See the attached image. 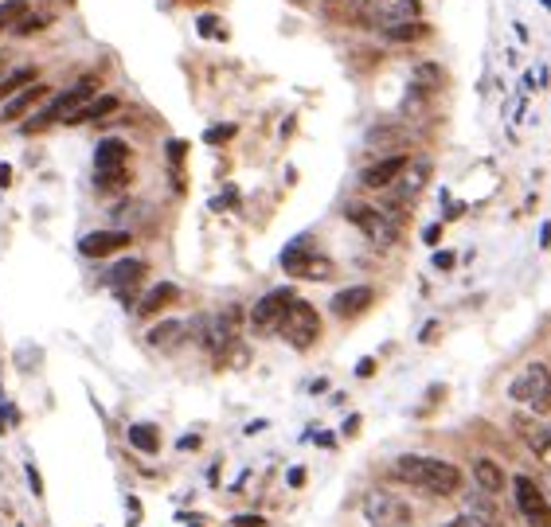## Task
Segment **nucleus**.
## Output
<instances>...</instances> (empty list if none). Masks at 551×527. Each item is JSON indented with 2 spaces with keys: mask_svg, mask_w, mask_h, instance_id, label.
I'll return each mask as SVG.
<instances>
[{
  "mask_svg": "<svg viewBox=\"0 0 551 527\" xmlns=\"http://www.w3.org/2000/svg\"><path fill=\"white\" fill-rule=\"evenodd\" d=\"M0 67H5V55H0Z\"/></svg>",
  "mask_w": 551,
  "mask_h": 527,
  "instance_id": "nucleus-43",
  "label": "nucleus"
},
{
  "mask_svg": "<svg viewBox=\"0 0 551 527\" xmlns=\"http://www.w3.org/2000/svg\"><path fill=\"white\" fill-rule=\"evenodd\" d=\"M176 293H180V289H176L173 282H161V285H153L149 293L137 301V316H156L161 309H168V305H173V301H176Z\"/></svg>",
  "mask_w": 551,
  "mask_h": 527,
  "instance_id": "nucleus-20",
  "label": "nucleus"
},
{
  "mask_svg": "<svg viewBox=\"0 0 551 527\" xmlns=\"http://www.w3.org/2000/svg\"><path fill=\"white\" fill-rule=\"evenodd\" d=\"M278 333H282V340L290 348H297V352H309L313 344H317V336H321V316H317V309L309 305V301H294L290 305V313L282 316V324H278Z\"/></svg>",
  "mask_w": 551,
  "mask_h": 527,
  "instance_id": "nucleus-4",
  "label": "nucleus"
},
{
  "mask_svg": "<svg viewBox=\"0 0 551 527\" xmlns=\"http://www.w3.org/2000/svg\"><path fill=\"white\" fill-rule=\"evenodd\" d=\"M114 168H129V144L117 137H106L95 149V173H114Z\"/></svg>",
  "mask_w": 551,
  "mask_h": 527,
  "instance_id": "nucleus-17",
  "label": "nucleus"
},
{
  "mask_svg": "<svg viewBox=\"0 0 551 527\" xmlns=\"http://www.w3.org/2000/svg\"><path fill=\"white\" fill-rule=\"evenodd\" d=\"M141 278H145V262H141V258H125V262H117V266L110 270L106 282L114 285L117 297L129 301V297H134V285H137Z\"/></svg>",
  "mask_w": 551,
  "mask_h": 527,
  "instance_id": "nucleus-14",
  "label": "nucleus"
},
{
  "mask_svg": "<svg viewBox=\"0 0 551 527\" xmlns=\"http://www.w3.org/2000/svg\"><path fill=\"white\" fill-rule=\"evenodd\" d=\"M168 156H173V161H180V156H184V141H173V144H168Z\"/></svg>",
  "mask_w": 551,
  "mask_h": 527,
  "instance_id": "nucleus-37",
  "label": "nucleus"
},
{
  "mask_svg": "<svg viewBox=\"0 0 551 527\" xmlns=\"http://www.w3.org/2000/svg\"><path fill=\"white\" fill-rule=\"evenodd\" d=\"M372 301H376L372 285H348V289H340V293H333L329 305L336 316H360L364 309H372Z\"/></svg>",
  "mask_w": 551,
  "mask_h": 527,
  "instance_id": "nucleus-13",
  "label": "nucleus"
},
{
  "mask_svg": "<svg viewBox=\"0 0 551 527\" xmlns=\"http://www.w3.org/2000/svg\"><path fill=\"white\" fill-rule=\"evenodd\" d=\"M231 137H235V125H212V129L204 134L207 144H219V141H231Z\"/></svg>",
  "mask_w": 551,
  "mask_h": 527,
  "instance_id": "nucleus-32",
  "label": "nucleus"
},
{
  "mask_svg": "<svg viewBox=\"0 0 551 527\" xmlns=\"http://www.w3.org/2000/svg\"><path fill=\"white\" fill-rule=\"evenodd\" d=\"M129 246V231H95L78 239V254L83 258H110L117 250Z\"/></svg>",
  "mask_w": 551,
  "mask_h": 527,
  "instance_id": "nucleus-11",
  "label": "nucleus"
},
{
  "mask_svg": "<svg viewBox=\"0 0 551 527\" xmlns=\"http://www.w3.org/2000/svg\"><path fill=\"white\" fill-rule=\"evenodd\" d=\"M129 180V168H114V173H95V188L98 192H122Z\"/></svg>",
  "mask_w": 551,
  "mask_h": 527,
  "instance_id": "nucleus-28",
  "label": "nucleus"
},
{
  "mask_svg": "<svg viewBox=\"0 0 551 527\" xmlns=\"http://www.w3.org/2000/svg\"><path fill=\"white\" fill-rule=\"evenodd\" d=\"M513 500L528 527H551V504L532 477H513Z\"/></svg>",
  "mask_w": 551,
  "mask_h": 527,
  "instance_id": "nucleus-7",
  "label": "nucleus"
},
{
  "mask_svg": "<svg viewBox=\"0 0 551 527\" xmlns=\"http://www.w3.org/2000/svg\"><path fill=\"white\" fill-rule=\"evenodd\" d=\"M520 426H524V430H520L524 442H528L532 450L551 465V426H536V422H520Z\"/></svg>",
  "mask_w": 551,
  "mask_h": 527,
  "instance_id": "nucleus-25",
  "label": "nucleus"
},
{
  "mask_svg": "<svg viewBox=\"0 0 551 527\" xmlns=\"http://www.w3.org/2000/svg\"><path fill=\"white\" fill-rule=\"evenodd\" d=\"M235 527H266L262 516H235Z\"/></svg>",
  "mask_w": 551,
  "mask_h": 527,
  "instance_id": "nucleus-34",
  "label": "nucleus"
},
{
  "mask_svg": "<svg viewBox=\"0 0 551 527\" xmlns=\"http://www.w3.org/2000/svg\"><path fill=\"white\" fill-rule=\"evenodd\" d=\"M442 527H493L485 516H477V512H466V516H454V520H446Z\"/></svg>",
  "mask_w": 551,
  "mask_h": 527,
  "instance_id": "nucleus-31",
  "label": "nucleus"
},
{
  "mask_svg": "<svg viewBox=\"0 0 551 527\" xmlns=\"http://www.w3.org/2000/svg\"><path fill=\"white\" fill-rule=\"evenodd\" d=\"M508 399H516L524 406H532L536 414L551 411V363H528L524 372L508 383Z\"/></svg>",
  "mask_w": 551,
  "mask_h": 527,
  "instance_id": "nucleus-2",
  "label": "nucleus"
},
{
  "mask_svg": "<svg viewBox=\"0 0 551 527\" xmlns=\"http://www.w3.org/2000/svg\"><path fill=\"white\" fill-rule=\"evenodd\" d=\"M406 137L403 134H396V129H372V134H367V149H391V144H403Z\"/></svg>",
  "mask_w": 551,
  "mask_h": 527,
  "instance_id": "nucleus-30",
  "label": "nucleus"
},
{
  "mask_svg": "<svg viewBox=\"0 0 551 527\" xmlns=\"http://www.w3.org/2000/svg\"><path fill=\"white\" fill-rule=\"evenodd\" d=\"M47 24H51V12H39V16L32 12V16H24V20H20V24H16V28H12V32H16L20 39H28V35H35V32H44Z\"/></svg>",
  "mask_w": 551,
  "mask_h": 527,
  "instance_id": "nucleus-29",
  "label": "nucleus"
},
{
  "mask_svg": "<svg viewBox=\"0 0 551 527\" xmlns=\"http://www.w3.org/2000/svg\"><path fill=\"white\" fill-rule=\"evenodd\" d=\"M294 289H270L262 301H255V309H251V324H255V333H278V324H282V316L290 313L294 305Z\"/></svg>",
  "mask_w": 551,
  "mask_h": 527,
  "instance_id": "nucleus-8",
  "label": "nucleus"
},
{
  "mask_svg": "<svg viewBox=\"0 0 551 527\" xmlns=\"http://www.w3.org/2000/svg\"><path fill=\"white\" fill-rule=\"evenodd\" d=\"M192 328L184 321H161L156 328H149V348H161V352H176L184 340H188Z\"/></svg>",
  "mask_w": 551,
  "mask_h": 527,
  "instance_id": "nucleus-18",
  "label": "nucleus"
},
{
  "mask_svg": "<svg viewBox=\"0 0 551 527\" xmlns=\"http://www.w3.org/2000/svg\"><path fill=\"white\" fill-rule=\"evenodd\" d=\"M195 445H200V438H195V433H188V438H180V450H195Z\"/></svg>",
  "mask_w": 551,
  "mask_h": 527,
  "instance_id": "nucleus-39",
  "label": "nucleus"
},
{
  "mask_svg": "<svg viewBox=\"0 0 551 527\" xmlns=\"http://www.w3.org/2000/svg\"><path fill=\"white\" fill-rule=\"evenodd\" d=\"M435 266H438V270H450V266H454V254H450V250H438V254H435Z\"/></svg>",
  "mask_w": 551,
  "mask_h": 527,
  "instance_id": "nucleus-35",
  "label": "nucleus"
},
{
  "mask_svg": "<svg viewBox=\"0 0 551 527\" xmlns=\"http://www.w3.org/2000/svg\"><path fill=\"white\" fill-rule=\"evenodd\" d=\"M200 32L207 35V39H219L215 32H219V20L215 16H200Z\"/></svg>",
  "mask_w": 551,
  "mask_h": 527,
  "instance_id": "nucleus-33",
  "label": "nucleus"
},
{
  "mask_svg": "<svg viewBox=\"0 0 551 527\" xmlns=\"http://www.w3.org/2000/svg\"><path fill=\"white\" fill-rule=\"evenodd\" d=\"M391 472H396L403 484H415V489H423L430 496H454L457 489H462V472H457V465H450V461H442V457L403 453V457H396Z\"/></svg>",
  "mask_w": 551,
  "mask_h": 527,
  "instance_id": "nucleus-1",
  "label": "nucleus"
},
{
  "mask_svg": "<svg viewBox=\"0 0 551 527\" xmlns=\"http://www.w3.org/2000/svg\"><path fill=\"white\" fill-rule=\"evenodd\" d=\"M32 83H39V71H35V67H16L12 75L0 78V102H5V98H16L20 90H28Z\"/></svg>",
  "mask_w": 551,
  "mask_h": 527,
  "instance_id": "nucleus-22",
  "label": "nucleus"
},
{
  "mask_svg": "<svg viewBox=\"0 0 551 527\" xmlns=\"http://www.w3.org/2000/svg\"><path fill=\"white\" fill-rule=\"evenodd\" d=\"M28 481H32V489H35V496H39V492H44V484H39V472H35V469H28Z\"/></svg>",
  "mask_w": 551,
  "mask_h": 527,
  "instance_id": "nucleus-40",
  "label": "nucleus"
},
{
  "mask_svg": "<svg viewBox=\"0 0 551 527\" xmlns=\"http://www.w3.org/2000/svg\"><path fill=\"white\" fill-rule=\"evenodd\" d=\"M345 219L356 223V227H360L376 246H396V239H399V223L391 219L387 211L372 207V204H348V207H345Z\"/></svg>",
  "mask_w": 551,
  "mask_h": 527,
  "instance_id": "nucleus-5",
  "label": "nucleus"
},
{
  "mask_svg": "<svg viewBox=\"0 0 551 527\" xmlns=\"http://www.w3.org/2000/svg\"><path fill=\"white\" fill-rule=\"evenodd\" d=\"M387 39V44H423V39H430V24L415 20V24H399V28H387L379 32Z\"/></svg>",
  "mask_w": 551,
  "mask_h": 527,
  "instance_id": "nucleus-23",
  "label": "nucleus"
},
{
  "mask_svg": "<svg viewBox=\"0 0 551 527\" xmlns=\"http://www.w3.org/2000/svg\"><path fill=\"white\" fill-rule=\"evenodd\" d=\"M372 372H376V360H360V363H356V375H360V379H367Z\"/></svg>",
  "mask_w": 551,
  "mask_h": 527,
  "instance_id": "nucleus-36",
  "label": "nucleus"
},
{
  "mask_svg": "<svg viewBox=\"0 0 551 527\" xmlns=\"http://www.w3.org/2000/svg\"><path fill=\"white\" fill-rule=\"evenodd\" d=\"M474 481L481 484V492H489V496L505 492V469L496 465V461H489V457H477L474 461Z\"/></svg>",
  "mask_w": 551,
  "mask_h": 527,
  "instance_id": "nucleus-21",
  "label": "nucleus"
},
{
  "mask_svg": "<svg viewBox=\"0 0 551 527\" xmlns=\"http://www.w3.org/2000/svg\"><path fill=\"white\" fill-rule=\"evenodd\" d=\"M411 164L406 161L403 153H396V156H384V161H376L372 168H364L360 173V180H364V188H391L399 176H403V168Z\"/></svg>",
  "mask_w": 551,
  "mask_h": 527,
  "instance_id": "nucleus-12",
  "label": "nucleus"
},
{
  "mask_svg": "<svg viewBox=\"0 0 551 527\" xmlns=\"http://www.w3.org/2000/svg\"><path fill=\"white\" fill-rule=\"evenodd\" d=\"M540 246H551V223H544V231H540Z\"/></svg>",
  "mask_w": 551,
  "mask_h": 527,
  "instance_id": "nucleus-41",
  "label": "nucleus"
},
{
  "mask_svg": "<svg viewBox=\"0 0 551 527\" xmlns=\"http://www.w3.org/2000/svg\"><path fill=\"white\" fill-rule=\"evenodd\" d=\"M117 110V94H95L90 102H83L78 110L67 117V125H83V122H98V117H106Z\"/></svg>",
  "mask_w": 551,
  "mask_h": 527,
  "instance_id": "nucleus-19",
  "label": "nucleus"
},
{
  "mask_svg": "<svg viewBox=\"0 0 551 527\" xmlns=\"http://www.w3.org/2000/svg\"><path fill=\"white\" fill-rule=\"evenodd\" d=\"M438 234H442V227L435 223V227H426V231H423V239H426V243H438Z\"/></svg>",
  "mask_w": 551,
  "mask_h": 527,
  "instance_id": "nucleus-38",
  "label": "nucleus"
},
{
  "mask_svg": "<svg viewBox=\"0 0 551 527\" xmlns=\"http://www.w3.org/2000/svg\"><path fill=\"white\" fill-rule=\"evenodd\" d=\"M95 98V78H78L75 86H67L63 94H55L47 105H44V114H35L24 122V134H35V129H47L51 122H67V117L78 110L83 102Z\"/></svg>",
  "mask_w": 551,
  "mask_h": 527,
  "instance_id": "nucleus-3",
  "label": "nucleus"
},
{
  "mask_svg": "<svg viewBox=\"0 0 551 527\" xmlns=\"http://www.w3.org/2000/svg\"><path fill=\"white\" fill-rule=\"evenodd\" d=\"M44 98H51V90H47L44 83H35V86H28V90H20V94L12 98V102L0 105V122H20V117L28 114V110H35V105L44 102Z\"/></svg>",
  "mask_w": 551,
  "mask_h": 527,
  "instance_id": "nucleus-15",
  "label": "nucleus"
},
{
  "mask_svg": "<svg viewBox=\"0 0 551 527\" xmlns=\"http://www.w3.org/2000/svg\"><path fill=\"white\" fill-rule=\"evenodd\" d=\"M415 20H423V0H391V5H379L367 12V24L379 32L399 28V24H415Z\"/></svg>",
  "mask_w": 551,
  "mask_h": 527,
  "instance_id": "nucleus-9",
  "label": "nucleus"
},
{
  "mask_svg": "<svg viewBox=\"0 0 551 527\" xmlns=\"http://www.w3.org/2000/svg\"><path fill=\"white\" fill-rule=\"evenodd\" d=\"M125 438H129V445H134V450H141V453H156V450H161V433H156V426H149V422H137V426H129Z\"/></svg>",
  "mask_w": 551,
  "mask_h": 527,
  "instance_id": "nucleus-24",
  "label": "nucleus"
},
{
  "mask_svg": "<svg viewBox=\"0 0 551 527\" xmlns=\"http://www.w3.org/2000/svg\"><path fill=\"white\" fill-rule=\"evenodd\" d=\"M290 484H294V489H297V484H306V472L294 469V472H290Z\"/></svg>",
  "mask_w": 551,
  "mask_h": 527,
  "instance_id": "nucleus-42",
  "label": "nucleus"
},
{
  "mask_svg": "<svg viewBox=\"0 0 551 527\" xmlns=\"http://www.w3.org/2000/svg\"><path fill=\"white\" fill-rule=\"evenodd\" d=\"M282 270L286 273H297V278H329L333 273V262L329 258H321L317 250H306V246H290L282 254Z\"/></svg>",
  "mask_w": 551,
  "mask_h": 527,
  "instance_id": "nucleus-10",
  "label": "nucleus"
},
{
  "mask_svg": "<svg viewBox=\"0 0 551 527\" xmlns=\"http://www.w3.org/2000/svg\"><path fill=\"white\" fill-rule=\"evenodd\" d=\"M360 512H364V520L372 523V527H406V523H411V508H406L399 496L379 492V489L376 492H364Z\"/></svg>",
  "mask_w": 551,
  "mask_h": 527,
  "instance_id": "nucleus-6",
  "label": "nucleus"
},
{
  "mask_svg": "<svg viewBox=\"0 0 551 527\" xmlns=\"http://www.w3.org/2000/svg\"><path fill=\"white\" fill-rule=\"evenodd\" d=\"M411 86L423 90V94H435V90L442 86V67L438 63H418L415 75H411Z\"/></svg>",
  "mask_w": 551,
  "mask_h": 527,
  "instance_id": "nucleus-26",
  "label": "nucleus"
},
{
  "mask_svg": "<svg viewBox=\"0 0 551 527\" xmlns=\"http://www.w3.org/2000/svg\"><path fill=\"white\" fill-rule=\"evenodd\" d=\"M426 180H430V161H426V156H418V161H411V164L403 168V176H399V184H396L399 204L415 200V195L426 188Z\"/></svg>",
  "mask_w": 551,
  "mask_h": 527,
  "instance_id": "nucleus-16",
  "label": "nucleus"
},
{
  "mask_svg": "<svg viewBox=\"0 0 551 527\" xmlns=\"http://www.w3.org/2000/svg\"><path fill=\"white\" fill-rule=\"evenodd\" d=\"M24 12H28V5H24V0H5V5H0V32L16 28V24L24 20Z\"/></svg>",
  "mask_w": 551,
  "mask_h": 527,
  "instance_id": "nucleus-27",
  "label": "nucleus"
}]
</instances>
